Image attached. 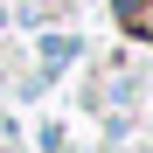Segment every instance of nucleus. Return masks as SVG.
I'll list each match as a JSON object with an SVG mask.
<instances>
[{"mask_svg": "<svg viewBox=\"0 0 153 153\" xmlns=\"http://www.w3.org/2000/svg\"><path fill=\"white\" fill-rule=\"evenodd\" d=\"M111 14H118V28L132 35V42L153 49V0H111Z\"/></svg>", "mask_w": 153, "mask_h": 153, "instance_id": "nucleus-1", "label": "nucleus"}, {"mask_svg": "<svg viewBox=\"0 0 153 153\" xmlns=\"http://www.w3.org/2000/svg\"><path fill=\"white\" fill-rule=\"evenodd\" d=\"M76 49H84L76 35H42V76H56V70H70V63H76Z\"/></svg>", "mask_w": 153, "mask_h": 153, "instance_id": "nucleus-2", "label": "nucleus"}, {"mask_svg": "<svg viewBox=\"0 0 153 153\" xmlns=\"http://www.w3.org/2000/svg\"><path fill=\"white\" fill-rule=\"evenodd\" d=\"M0 28H7V7H0Z\"/></svg>", "mask_w": 153, "mask_h": 153, "instance_id": "nucleus-3", "label": "nucleus"}]
</instances>
